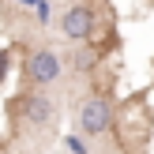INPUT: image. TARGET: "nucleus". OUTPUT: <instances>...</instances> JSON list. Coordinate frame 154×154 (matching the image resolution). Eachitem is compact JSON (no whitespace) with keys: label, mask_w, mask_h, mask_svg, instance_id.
I'll list each match as a JSON object with an SVG mask.
<instances>
[{"label":"nucleus","mask_w":154,"mask_h":154,"mask_svg":"<svg viewBox=\"0 0 154 154\" xmlns=\"http://www.w3.org/2000/svg\"><path fill=\"white\" fill-rule=\"evenodd\" d=\"M57 75H60V60H57L53 49L30 53V60H26V79L34 83V87H49V83H57Z\"/></svg>","instance_id":"1"},{"label":"nucleus","mask_w":154,"mask_h":154,"mask_svg":"<svg viewBox=\"0 0 154 154\" xmlns=\"http://www.w3.org/2000/svg\"><path fill=\"white\" fill-rule=\"evenodd\" d=\"M109 124H113L109 102H105V98H87V102H83V109H79V128H83L87 135H102Z\"/></svg>","instance_id":"2"},{"label":"nucleus","mask_w":154,"mask_h":154,"mask_svg":"<svg viewBox=\"0 0 154 154\" xmlns=\"http://www.w3.org/2000/svg\"><path fill=\"white\" fill-rule=\"evenodd\" d=\"M64 34L72 38V42H87L90 38V26H94V15H90V8L87 4H75V8H68L64 11Z\"/></svg>","instance_id":"3"},{"label":"nucleus","mask_w":154,"mask_h":154,"mask_svg":"<svg viewBox=\"0 0 154 154\" xmlns=\"http://www.w3.org/2000/svg\"><path fill=\"white\" fill-rule=\"evenodd\" d=\"M23 117H26V124H49V117H53V105H49V98L45 94H26V102H23Z\"/></svg>","instance_id":"4"}]
</instances>
